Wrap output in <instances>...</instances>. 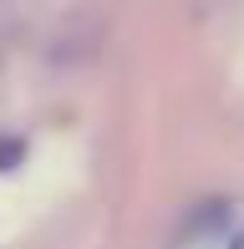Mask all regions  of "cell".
I'll return each mask as SVG.
<instances>
[{"label":"cell","instance_id":"obj_2","mask_svg":"<svg viewBox=\"0 0 244 249\" xmlns=\"http://www.w3.org/2000/svg\"><path fill=\"white\" fill-rule=\"evenodd\" d=\"M229 249H244V234H234V244H229Z\"/></svg>","mask_w":244,"mask_h":249},{"label":"cell","instance_id":"obj_1","mask_svg":"<svg viewBox=\"0 0 244 249\" xmlns=\"http://www.w3.org/2000/svg\"><path fill=\"white\" fill-rule=\"evenodd\" d=\"M20 153H26V148H20L16 138H10V142L0 138V173H5V168H16V163H20Z\"/></svg>","mask_w":244,"mask_h":249}]
</instances>
